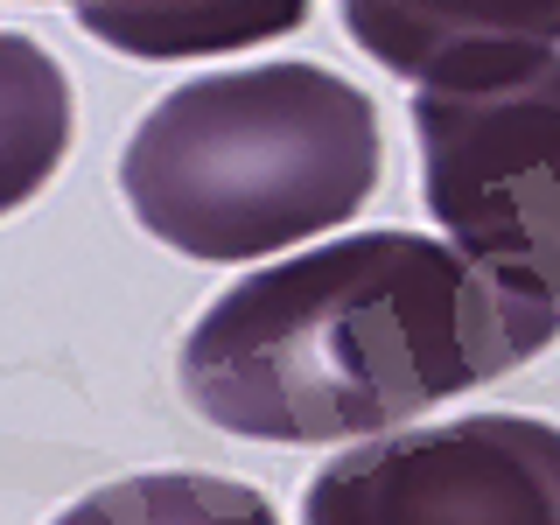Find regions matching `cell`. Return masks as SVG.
<instances>
[{
    "instance_id": "6da1fadb",
    "label": "cell",
    "mask_w": 560,
    "mask_h": 525,
    "mask_svg": "<svg viewBox=\"0 0 560 525\" xmlns=\"http://www.w3.org/2000/svg\"><path fill=\"white\" fill-rule=\"evenodd\" d=\"M560 315L428 232H350L232 280L183 337V393L253 442H358L504 378Z\"/></svg>"
},
{
    "instance_id": "7a4b0ae2",
    "label": "cell",
    "mask_w": 560,
    "mask_h": 525,
    "mask_svg": "<svg viewBox=\"0 0 560 525\" xmlns=\"http://www.w3.org/2000/svg\"><path fill=\"white\" fill-rule=\"evenodd\" d=\"M378 113L323 63H245L189 78L127 133L119 189L168 253L259 259L337 232L378 189Z\"/></svg>"
},
{
    "instance_id": "3957f363",
    "label": "cell",
    "mask_w": 560,
    "mask_h": 525,
    "mask_svg": "<svg viewBox=\"0 0 560 525\" xmlns=\"http://www.w3.org/2000/svg\"><path fill=\"white\" fill-rule=\"evenodd\" d=\"M420 197L504 294L560 315V57L413 92Z\"/></svg>"
},
{
    "instance_id": "277c9868",
    "label": "cell",
    "mask_w": 560,
    "mask_h": 525,
    "mask_svg": "<svg viewBox=\"0 0 560 525\" xmlns=\"http://www.w3.org/2000/svg\"><path fill=\"white\" fill-rule=\"evenodd\" d=\"M302 525H560V428L477 413L372 434L302 490Z\"/></svg>"
},
{
    "instance_id": "5b68a950",
    "label": "cell",
    "mask_w": 560,
    "mask_h": 525,
    "mask_svg": "<svg viewBox=\"0 0 560 525\" xmlns=\"http://www.w3.org/2000/svg\"><path fill=\"white\" fill-rule=\"evenodd\" d=\"M343 28L372 63L413 84L560 49V0H343Z\"/></svg>"
},
{
    "instance_id": "8992f818",
    "label": "cell",
    "mask_w": 560,
    "mask_h": 525,
    "mask_svg": "<svg viewBox=\"0 0 560 525\" xmlns=\"http://www.w3.org/2000/svg\"><path fill=\"white\" fill-rule=\"evenodd\" d=\"M308 8L315 0H70V14L92 43L140 63L259 49L273 35H294L308 22Z\"/></svg>"
},
{
    "instance_id": "52a82bcc",
    "label": "cell",
    "mask_w": 560,
    "mask_h": 525,
    "mask_svg": "<svg viewBox=\"0 0 560 525\" xmlns=\"http://www.w3.org/2000/svg\"><path fill=\"white\" fill-rule=\"evenodd\" d=\"M70 148V78L43 43L0 28V218L22 210Z\"/></svg>"
},
{
    "instance_id": "ba28073f",
    "label": "cell",
    "mask_w": 560,
    "mask_h": 525,
    "mask_svg": "<svg viewBox=\"0 0 560 525\" xmlns=\"http://www.w3.org/2000/svg\"><path fill=\"white\" fill-rule=\"evenodd\" d=\"M57 525H280L273 504L253 483L197 477V469H154V477H119L78 498Z\"/></svg>"
}]
</instances>
